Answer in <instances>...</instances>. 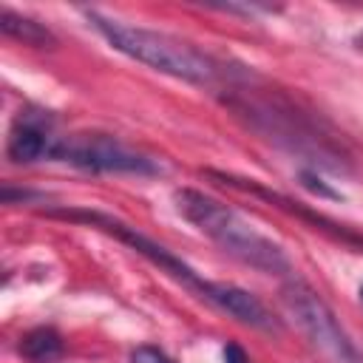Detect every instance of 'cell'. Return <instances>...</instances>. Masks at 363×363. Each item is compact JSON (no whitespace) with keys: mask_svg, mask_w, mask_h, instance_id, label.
I'll use <instances>...</instances> for the list:
<instances>
[{"mask_svg":"<svg viewBox=\"0 0 363 363\" xmlns=\"http://www.w3.org/2000/svg\"><path fill=\"white\" fill-rule=\"evenodd\" d=\"M230 105L244 113L258 133L278 142L281 147L303 156L315 167H329L335 173L346 170V156L337 150V145L323 136V130L301 113L289 99L272 96V94H250L241 91L238 96H230Z\"/></svg>","mask_w":363,"mask_h":363,"instance_id":"obj_3","label":"cell"},{"mask_svg":"<svg viewBox=\"0 0 363 363\" xmlns=\"http://www.w3.org/2000/svg\"><path fill=\"white\" fill-rule=\"evenodd\" d=\"M201 301L213 303L216 309L227 312L230 318H235L238 323L244 326H252V329H261V332H275L278 329V320L272 318V312L247 289L235 286V284H227V281H207L204 286V295Z\"/></svg>","mask_w":363,"mask_h":363,"instance_id":"obj_8","label":"cell"},{"mask_svg":"<svg viewBox=\"0 0 363 363\" xmlns=\"http://www.w3.org/2000/svg\"><path fill=\"white\" fill-rule=\"evenodd\" d=\"M0 28H3V34L20 40L23 45H34V48H54L57 45V37L51 34L48 26H43L26 14H17L11 9L0 11Z\"/></svg>","mask_w":363,"mask_h":363,"instance_id":"obj_9","label":"cell"},{"mask_svg":"<svg viewBox=\"0 0 363 363\" xmlns=\"http://www.w3.org/2000/svg\"><path fill=\"white\" fill-rule=\"evenodd\" d=\"M88 23L119 54H125L159 74H167V77H176V79L193 82V85H216L224 79L221 65L187 40H179L173 34L153 31L145 26H133V23H125L116 17H105L99 11H88Z\"/></svg>","mask_w":363,"mask_h":363,"instance_id":"obj_2","label":"cell"},{"mask_svg":"<svg viewBox=\"0 0 363 363\" xmlns=\"http://www.w3.org/2000/svg\"><path fill=\"white\" fill-rule=\"evenodd\" d=\"M51 159L65 162L79 170H88V173H130V176L162 173V164L156 159H150V156L128 147L116 136L99 133V130L60 136Z\"/></svg>","mask_w":363,"mask_h":363,"instance_id":"obj_5","label":"cell"},{"mask_svg":"<svg viewBox=\"0 0 363 363\" xmlns=\"http://www.w3.org/2000/svg\"><path fill=\"white\" fill-rule=\"evenodd\" d=\"M281 301L286 312L295 318L301 332L309 337V343L329 357L332 363H363L360 349L349 337V332L340 326L337 315L329 309V303L301 278H289L281 286Z\"/></svg>","mask_w":363,"mask_h":363,"instance_id":"obj_4","label":"cell"},{"mask_svg":"<svg viewBox=\"0 0 363 363\" xmlns=\"http://www.w3.org/2000/svg\"><path fill=\"white\" fill-rule=\"evenodd\" d=\"M45 216H54V218H65V221H79V224H88V227H96V230H105L108 235L119 238L122 244H128L130 250H136L142 258H147L150 264H156L162 272H167L173 281H179L182 286H187L190 292H196L199 298L204 295V286L207 281L196 275L193 267H187L182 258H176L167 247L156 244L153 238H147L145 233H139L136 227L108 216V213H99V210H82V207H51L45 210Z\"/></svg>","mask_w":363,"mask_h":363,"instance_id":"obj_6","label":"cell"},{"mask_svg":"<svg viewBox=\"0 0 363 363\" xmlns=\"http://www.w3.org/2000/svg\"><path fill=\"white\" fill-rule=\"evenodd\" d=\"M17 349L28 363H51L62 354V337L51 326H37L20 337Z\"/></svg>","mask_w":363,"mask_h":363,"instance_id":"obj_10","label":"cell"},{"mask_svg":"<svg viewBox=\"0 0 363 363\" xmlns=\"http://www.w3.org/2000/svg\"><path fill=\"white\" fill-rule=\"evenodd\" d=\"M173 204L184 221H190L199 233H204L213 244H218L235 261H241L264 275H289L292 272V261L284 252V247L278 241H272L269 235H264L261 230H255L244 216H238L224 201H218L201 190L182 187L173 193Z\"/></svg>","mask_w":363,"mask_h":363,"instance_id":"obj_1","label":"cell"},{"mask_svg":"<svg viewBox=\"0 0 363 363\" xmlns=\"http://www.w3.org/2000/svg\"><path fill=\"white\" fill-rule=\"evenodd\" d=\"M60 136L54 133V119L45 111H20L11 122L6 156L14 164H34L40 159H51Z\"/></svg>","mask_w":363,"mask_h":363,"instance_id":"obj_7","label":"cell"},{"mask_svg":"<svg viewBox=\"0 0 363 363\" xmlns=\"http://www.w3.org/2000/svg\"><path fill=\"white\" fill-rule=\"evenodd\" d=\"M224 363H247V354L238 343H227L224 346Z\"/></svg>","mask_w":363,"mask_h":363,"instance_id":"obj_12","label":"cell"},{"mask_svg":"<svg viewBox=\"0 0 363 363\" xmlns=\"http://www.w3.org/2000/svg\"><path fill=\"white\" fill-rule=\"evenodd\" d=\"M130 363H176L167 352H162L159 346H150V343H145V346H136L133 352H130Z\"/></svg>","mask_w":363,"mask_h":363,"instance_id":"obj_11","label":"cell"}]
</instances>
